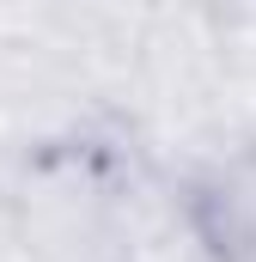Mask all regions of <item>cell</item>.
Masks as SVG:
<instances>
[{"label":"cell","instance_id":"3","mask_svg":"<svg viewBox=\"0 0 256 262\" xmlns=\"http://www.w3.org/2000/svg\"><path fill=\"white\" fill-rule=\"evenodd\" d=\"M116 262H220L214 250V238L201 232V220H195V207H171V213H159L153 226H140V232H128Z\"/></svg>","mask_w":256,"mask_h":262},{"label":"cell","instance_id":"1","mask_svg":"<svg viewBox=\"0 0 256 262\" xmlns=\"http://www.w3.org/2000/svg\"><path fill=\"white\" fill-rule=\"evenodd\" d=\"M128 159L86 134L37 140V152L18 159L6 195V226L18 250L31 262H116Z\"/></svg>","mask_w":256,"mask_h":262},{"label":"cell","instance_id":"2","mask_svg":"<svg viewBox=\"0 0 256 262\" xmlns=\"http://www.w3.org/2000/svg\"><path fill=\"white\" fill-rule=\"evenodd\" d=\"M189 207L220 256H256V146H232L189 183Z\"/></svg>","mask_w":256,"mask_h":262}]
</instances>
